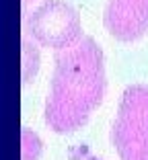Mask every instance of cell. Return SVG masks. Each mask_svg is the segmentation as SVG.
Segmentation results:
<instances>
[{
  "mask_svg": "<svg viewBox=\"0 0 148 160\" xmlns=\"http://www.w3.org/2000/svg\"><path fill=\"white\" fill-rule=\"evenodd\" d=\"M103 25L117 41H136L148 31V0H109Z\"/></svg>",
  "mask_w": 148,
  "mask_h": 160,
  "instance_id": "277c9868",
  "label": "cell"
},
{
  "mask_svg": "<svg viewBox=\"0 0 148 160\" xmlns=\"http://www.w3.org/2000/svg\"><path fill=\"white\" fill-rule=\"evenodd\" d=\"M25 29L43 47L68 49L82 39V23L76 8L66 0H43L25 19Z\"/></svg>",
  "mask_w": 148,
  "mask_h": 160,
  "instance_id": "3957f363",
  "label": "cell"
},
{
  "mask_svg": "<svg viewBox=\"0 0 148 160\" xmlns=\"http://www.w3.org/2000/svg\"><path fill=\"white\" fill-rule=\"evenodd\" d=\"M105 58L95 39L58 52L43 119L56 133L80 129L105 97Z\"/></svg>",
  "mask_w": 148,
  "mask_h": 160,
  "instance_id": "6da1fadb",
  "label": "cell"
},
{
  "mask_svg": "<svg viewBox=\"0 0 148 160\" xmlns=\"http://www.w3.org/2000/svg\"><path fill=\"white\" fill-rule=\"evenodd\" d=\"M41 156V140L29 127H23V160H39Z\"/></svg>",
  "mask_w": 148,
  "mask_h": 160,
  "instance_id": "5b68a950",
  "label": "cell"
},
{
  "mask_svg": "<svg viewBox=\"0 0 148 160\" xmlns=\"http://www.w3.org/2000/svg\"><path fill=\"white\" fill-rule=\"evenodd\" d=\"M111 144L120 160H148V86H128L111 125Z\"/></svg>",
  "mask_w": 148,
  "mask_h": 160,
  "instance_id": "7a4b0ae2",
  "label": "cell"
},
{
  "mask_svg": "<svg viewBox=\"0 0 148 160\" xmlns=\"http://www.w3.org/2000/svg\"><path fill=\"white\" fill-rule=\"evenodd\" d=\"M23 47H25V74H23L25 80L23 82L27 84V82H31V78L35 76V72H37V68H39V53L29 41H25Z\"/></svg>",
  "mask_w": 148,
  "mask_h": 160,
  "instance_id": "8992f818",
  "label": "cell"
},
{
  "mask_svg": "<svg viewBox=\"0 0 148 160\" xmlns=\"http://www.w3.org/2000/svg\"><path fill=\"white\" fill-rule=\"evenodd\" d=\"M23 2H25V6H27V4H29V2H31V0H23Z\"/></svg>",
  "mask_w": 148,
  "mask_h": 160,
  "instance_id": "52a82bcc",
  "label": "cell"
}]
</instances>
